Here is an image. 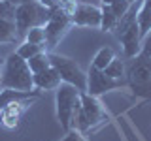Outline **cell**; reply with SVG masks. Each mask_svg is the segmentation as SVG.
<instances>
[{
    "label": "cell",
    "instance_id": "obj_1",
    "mask_svg": "<svg viewBox=\"0 0 151 141\" xmlns=\"http://www.w3.org/2000/svg\"><path fill=\"white\" fill-rule=\"evenodd\" d=\"M0 88L13 90H34V73L25 58L12 53L2 64V83Z\"/></svg>",
    "mask_w": 151,
    "mask_h": 141
},
{
    "label": "cell",
    "instance_id": "obj_2",
    "mask_svg": "<svg viewBox=\"0 0 151 141\" xmlns=\"http://www.w3.org/2000/svg\"><path fill=\"white\" fill-rule=\"evenodd\" d=\"M127 83L136 96L151 98V49L142 45V51L134 56L127 70Z\"/></svg>",
    "mask_w": 151,
    "mask_h": 141
},
{
    "label": "cell",
    "instance_id": "obj_3",
    "mask_svg": "<svg viewBox=\"0 0 151 141\" xmlns=\"http://www.w3.org/2000/svg\"><path fill=\"white\" fill-rule=\"evenodd\" d=\"M49 17H51V9L42 6L38 0H25V2L17 4L13 21H15L19 38L25 36L34 26H44L49 21Z\"/></svg>",
    "mask_w": 151,
    "mask_h": 141
},
{
    "label": "cell",
    "instance_id": "obj_4",
    "mask_svg": "<svg viewBox=\"0 0 151 141\" xmlns=\"http://www.w3.org/2000/svg\"><path fill=\"white\" fill-rule=\"evenodd\" d=\"M55 102H57V117H59L60 126H63L64 132H70L74 113L81 105V90L70 83H60L57 87Z\"/></svg>",
    "mask_w": 151,
    "mask_h": 141
},
{
    "label": "cell",
    "instance_id": "obj_5",
    "mask_svg": "<svg viewBox=\"0 0 151 141\" xmlns=\"http://www.w3.org/2000/svg\"><path fill=\"white\" fill-rule=\"evenodd\" d=\"M49 60H51V66L59 72L63 83L74 85L81 92L87 90V73L76 64V60L68 58L64 55H57V53H49Z\"/></svg>",
    "mask_w": 151,
    "mask_h": 141
},
{
    "label": "cell",
    "instance_id": "obj_6",
    "mask_svg": "<svg viewBox=\"0 0 151 141\" xmlns=\"http://www.w3.org/2000/svg\"><path fill=\"white\" fill-rule=\"evenodd\" d=\"M72 13L64 8H55L51 9V17L49 21L44 25L45 30V47L47 49H53V47L60 41V38L66 34L70 26H72Z\"/></svg>",
    "mask_w": 151,
    "mask_h": 141
},
{
    "label": "cell",
    "instance_id": "obj_7",
    "mask_svg": "<svg viewBox=\"0 0 151 141\" xmlns=\"http://www.w3.org/2000/svg\"><path fill=\"white\" fill-rule=\"evenodd\" d=\"M125 79H113L110 75H106L104 70H98L91 64L87 72V94L91 96H100V94H106V92H111L115 88H121V87H127Z\"/></svg>",
    "mask_w": 151,
    "mask_h": 141
},
{
    "label": "cell",
    "instance_id": "obj_8",
    "mask_svg": "<svg viewBox=\"0 0 151 141\" xmlns=\"http://www.w3.org/2000/svg\"><path fill=\"white\" fill-rule=\"evenodd\" d=\"M70 17H72V25L100 28L102 8H96L93 4H76V8H74Z\"/></svg>",
    "mask_w": 151,
    "mask_h": 141
},
{
    "label": "cell",
    "instance_id": "obj_9",
    "mask_svg": "<svg viewBox=\"0 0 151 141\" xmlns=\"http://www.w3.org/2000/svg\"><path fill=\"white\" fill-rule=\"evenodd\" d=\"M81 111L87 117V122L91 128L108 120V113L104 109V105L98 102V96H91L87 92H81Z\"/></svg>",
    "mask_w": 151,
    "mask_h": 141
},
{
    "label": "cell",
    "instance_id": "obj_10",
    "mask_svg": "<svg viewBox=\"0 0 151 141\" xmlns=\"http://www.w3.org/2000/svg\"><path fill=\"white\" fill-rule=\"evenodd\" d=\"M60 83H63L60 75L53 66L34 73V88H38V90H57V87Z\"/></svg>",
    "mask_w": 151,
    "mask_h": 141
},
{
    "label": "cell",
    "instance_id": "obj_11",
    "mask_svg": "<svg viewBox=\"0 0 151 141\" xmlns=\"http://www.w3.org/2000/svg\"><path fill=\"white\" fill-rule=\"evenodd\" d=\"M40 96V90H13V88H0V109H4L9 103L15 102H28L32 98Z\"/></svg>",
    "mask_w": 151,
    "mask_h": 141
},
{
    "label": "cell",
    "instance_id": "obj_12",
    "mask_svg": "<svg viewBox=\"0 0 151 141\" xmlns=\"http://www.w3.org/2000/svg\"><path fill=\"white\" fill-rule=\"evenodd\" d=\"M136 23L140 26V36L144 40L151 32V0H142L138 15H136Z\"/></svg>",
    "mask_w": 151,
    "mask_h": 141
},
{
    "label": "cell",
    "instance_id": "obj_13",
    "mask_svg": "<svg viewBox=\"0 0 151 141\" xmlns=\"http://www.w3.org/2000/svg\"><path fill=\"white\" fill-rule=\"evenodd\" d=\"M17 38L15 21L12 17H0V43H15Z\"/></svg>",
    "mask_w": 151,
    "mask_h": 141
},
{
    "label": "cell",
    "instance_id": "obj_14",
    "mask_svg": "<svg viewBox=\"0 0 151 141\" xmlns=\"http://www.w3.org/2000/svg\"><path fill=\"white\" fill-rule=\"evenodd\" d=\"M113 58H115V51H113L111 47H102V49H98V53L94 55L93 66L98 68V70H106V66L110 64Z\"/></svg>",
    "mask_w": 151,
    "mask_h": 141
},
{
    "label": "cell",
    "instance_id": "obj_15",
    "mask_svg": "<svg viewBox=\"0 0 151 141\" xmlns=\"http://www.w3.org/2000/svg\"><path fill=\"white\" fill-rule=\"evenodd\" d=\"M27 62H28V66H30L32 73H38V72H42V70H45V68H49V66H51L49 53H45V51H42V53L34 55L32 58H28Z\"/></svg>",
    "mask_w": 151,
    "mask_h": 141
},
{
    "label": "cell",
    "instance_id": "obj_16",
    "mask_svg": "<svg viewBox=\"0 0 151 141\" xmlns=\"http://www.w3.org/2000/svg\"><path fill=\"white\" fill-rule=\"evenodd\" d=\"M117 15L110 9V6H102V21H100V30L104 32H113L117 26Z\"/></svg>",
    "mask_w": 151,
    "mask_h": 141
},
{
    "label": "cell",
    "instance_id": "obj_17",
    "mask_svg": "<svg viewBox=\"0 0 151 141\" xmlns=\"http://www.w3.org/2000/svg\"><path fill=\"white\" fill-rule=\"evenodd\" d=\"M42 51H45V47L44 45H36V43H30V41H23L21 45L17 47V51L15 53L21 56V58H25V60H28V58H32L34 55H38V53H42Z\"/></svg>",
    "mask_w": 151,
    "mask_h": 141
},
{
    "label": "cell",
    "instance_id": "obj_18",
    "mask_svg": "<svg viewBox=\"0 0 151 141\" xmlns=\"http://www.w3.org/2000/svg\"><path fill=\"white\" fill-rule=\"evenodd\" d=\"M106 75H110V77H113V79H125V64L121 62L119 58H113L110 64L106 66Z\"/></svg>",
    "mask_w": 151,
    "mask_h": 141
},
{
    "label": "cell",
    "instance_id": "obj_19",
    "mask_svg": "<svg viewBox=\"0 0 151 141\" xmlns=\"http://www.w3.org/2000/svg\"><path fill=\"white\" fill-rule=\"evenodd\" d=\"M25 40L30 41V43H36V45H44L45 47V30L44 26H34L25 34ZM47 49V47H45Z\"/></svg>",
    "mask_w": 151,
    "mask_h": 141
},
{
    "label": "cell",
    "instance_id": "obj_20",
    "mask_svg": "<svg viewBox=\"0 0 151 141\" xmlns=\"http://www.w3.org/2000/svg\"><path fill=\"white\" fill-rule=\"evenodd\" d=\"M13 13H15V6L9 0L0 2V17H12L13 19Z\"/></svg>",
    "mask_w": 151,
    "mask_h": 141
},
{
    "label": "cell",
    "instance_id": "obj_21",
    "mask_svg": "<svg viewBox=\"0 0 151 141\" xmlns=\"http://www.w3.org/2000/svg\"><path fill=\"white\" fill-rule=\"evenodd\" d=\"M60 141H83V137H81V132H78V130H70L68 134H66V137H64V139H60Z\"/></svg>",
    "mask_w": 151,
    "mask_h": 141
},
{
    "label": "cell",
    "instance_id": "obj_22",
    "mask_svg": "<svg viewBox=\"0 0 151 141\" xmlns=\"http://www.w3.org/2000/svg\"><path fill=\"white\" fill-rule=\"evenodd\" d=\"M144 45H145V47H149V49H151V32H149V34L144 38Z\"/></svg>",
    "mask_w": 151,
    "mask_h": 141
},
{
    "label": "cell",
    "instance_id": "obj_23",
    "mask_svg": "<svg viewBox=\"0 0 151 141\" xmlns=\"http://www.w3.org/2000/svg\"><path fill=\"white\" fill-rule=\"evenodd\" d=\"M9 2L13 4V6H17V4H21V2H25V0H9Z\"/></svg>",
    "mask_w": 151,
    "mask_h": 141
},
{
    "label": "cell",
    "instance_id": "obj_24",
    "mask_svg": "<svg viewBox=\"0 0 151 141\" xmlns=\"http://www.w3.org/2000/svg\"><path fill=\"white\" fill-rule=\"evenodd\" d=\"M0 83H2V66H0Z\"/></svg>",
    "mask_w": 151,
    "mask_h": 141
},
{
    "label": "cell",
    "instance_id": "obj_25",
    "mask_svg": "<svg viewBox=\"0 0 151 141\" xmlns=\"http://www.w3.org/2000/svg\"><path fill=\"white\" fill-rule=\"evenodd\" d=\"M4 60H6V58H2V56H0V66H2V64H4Z\"/></svg>",
    "mask_w": 151,
    "mask_h": 141
},
{
    "label": "cell",
    "instance_id": "obj_26",
    "mask_svg": "<svg viewBox=\"0 0 151 141\" xmlns=\"http://www.w3.org/2000/svg\"><path fill=\"white\" fill-rule=\"evenodd\" d=\"M129 2H130V4H134V2H138V0H129Z\"/></svg>",
    "mask_w": 151,
    "mask_h": 141
},
{
    "label": "cell",
    "instance_id": "obj_27",
    "mask_svg": "<svg viewBox=\"0 0 151 141\" xmlns=\"http://www.w3.org/2000/svg\"><path fill=\"white\" fill-rule=\"evenodd\" d=\"M0 2H6V0H0Z\"/></svg>",
    "mask_w": 151,
    "mask_h": 141
}]
</instances>
